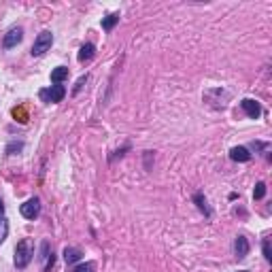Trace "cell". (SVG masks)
I'll return each instance as SVG.
<instances>
[{
    "instance_id": "cell-1",
    "label": "cell",
    "mask_w": 272,
    "mask_h": 272,
    "mask_svg": "<svg viewBox=\"0 0 272 272\" xmlns=\"http://www.w3.org/2000/svg\"><path fill=\"white\" fill-rule=\"evenodd\" d=\"M32 258H34V247L30 245V241H26V238H23V241H19L17 247H15V260H13L15 268H17V270L28 268L30 262H32Z\"/></svg>"
},
{
    "instance_id": "cell-2",
    "label": "cell",
    "mask_w": 272,
    "mask_h": 272,
    "mask_svg": "<svg viewBox=\"0 0 272 272\" xmlns=\"http://www.w3.org/2000/svg\"><path fill=\"white\" fill-rule=\"evenodd\" d=\"M51 45H53V32L51 30H43L41 34H38L34 38V43H32V58H41V55H45L47 51L51 49Z\"/></svg>"
},
{
    "instance_id": "cell-3",
    "label": "cell",
    "mask_w": 272,
    "mask_h": 272,
    "mask_svg": "<svg viewBox=\"0 0 272 272\" xmlns=\"http://www.w3.org/2000/svg\"><path fill=\"white\" fill-rule=\"evenodd\" d=\"M64 96H66V87L64 85H49L38 92V98H41V102H45V105H58V102L64 100Z\"/></svg>"
},
{
    "instance_id": "cell-4",
    "label": "cell",
    "mask_w": 272,
    "mask_h": 272,
    "mask_svg": "<svg viewBox=\"0 0 272 272\" xmlns=\"http://www.w3.org/2000/svg\"><path fill=\"white\" fill-rule=\"evenodd\" d=\"M19 213H21V217L23 219H30V221H34L38 215H41V200H38L36 196L34 198H30L26 200L21 206H19Z\"/></svg>"
},
{
    "instance_id": "cell-5",
    "label": "cell",
    "mask_w": 272,
    "mask_h": 272,
    "mask_svg": "<svg viewBox=\"0 0 272 272\" xmlns=\"http://www.w3.org/2000/svg\"><path fill=\"white\" fill-rule=\"evenodd\" d=\"M23 41V28L21 26H13L6 30V34L2 36V49H13Z\"/></svg>"
},
{
    "instance_id": "cell-6",
    "label": "cell",
    "mask_w": 272,
    "mask_h": 272,
    "mask_svg": "<svg viewBox=\"0 0 272 272\" xmlns=\"http://www.w3.org/2000/svg\"><path fill=\"white\" fill-rule=\"evenodd\" d=\"M241 109L245 111V115L249 119H260L262 117V105L258 100H253V98H243L241 100Z\"/></svg>"
},
{
    "instance_id": "cell-7",
    "label": "cell",
    "mask_w": 272,
    "mask_h": 272,
    "mask_svg": "<svg viewBox=\"0 0 272 272\" xmlns=\"http://www.w3.org/2000/svg\"><path fill=\"white\" fill-rule=\"evenodd\" d=\"M249 251H251V245H249V241H247V236L238 234L234 238V255H236V260L238 262L245 260L247 255H249Z\"/></svg>"
},
{
    "instance_id": "cell-8",
    "label": "cell",
    "mask_w": 272,
    "mask_h": 272,
    "mask_svg": "<svg viewBox=\"0 0 272 272\" xmlns=\"http://www.w3.org/2000/svg\"><path fill=\"white\" fill-rule=\"evenodd\" d=\"M251 157H253V153H251V149H249V147L238 145V147H232V149H230V159H232V162L245 164V162H249Z\"/></svg>"
},
{
    "instance_id": "cell-9",
    "label": "cell",
    "mask_w": 272,
    "mask_h": 272,
    "mask_svg": "<svg viewBox=\"0 0 272 272\" xmlns=\"http://www.w3.org/2000/svg\"><path fill=\"white\" fill-rule=\"evenodd\" d=\"M94 58H96V45L94 43H83L81 49H79L77 60L81 62V64H87V62H92Z\"/></svg>"
},
{
    "instance_id": "cell-10",
    "label": "cell",
    "mask_w": 272,
    "mask_h": 272,
    "mask_svg": "<svg viewBox=\"0 0 272 272\" xmlns=\"http://www.w3.org/2000/svg\"><path fill=\"white\" fill-rule=\"evenodd\" d=\"M191 200H194V204L198 206V211H200V213H204V217H211V215H213V211H211L209 202H206L204 191H196V194L191 196Z\"/></svg>"
},
{
    "instance_id": "cell-11",
    "label": "cell",
    "mask_w": 272,
    "mask_h": 272,
    "mask_svg": "<svg viewBox=\"0 0 272 272\" xmlns=\"http://www.w3.org/2000/svg\"><path fill=\"white\" fill-rule=\"evenodd\" d=\"M81 260H83L81 249H77V247H66V249H64V262H66L68 266H73V264L81 262Z\"/></svg>"
},
{
    "instance_id": "cell-12",
    "label": "cell",
    "mask_w": 272,
    "mask_h": 272,
    "mask_svg": "<svg viewBox=\"0 0 272 272\" xmlns=\"http://www.w3.org/2000/svg\"><path fill=\"white\" fill-rule=\"evenodd\" d=\"M68 79V66H55L51 70V83L53 85H62Z\"/></svg>"
},
{
    "instance_id": "cell-13",
    "label": "cell",
    "mask_w": 272,
    "mask_h": 272,
    "mask_svg": "<svg viewBox=\"0 0 272 272\" xmlns=\"http://www.w3.org/2000/svg\"><path fill=\"white\" fill-rule=\"evenodd\" d=\"M119 17H122V15H119V11L109 13L107 17H102V21H100L102 30H105V32H111V30H113V28L117 26V23H119Z\"/></svg>"
},
{
    "instance_id": "cell-14",
    "label": "cell",
    "mask_w": 272,
    "mask_h": 272,
    "mask_svg": "<svg viewBox=\"0 0 272 272\" xmlns=\"http://www.w3.org/2000/svg\"><path fill=\"white\" fill-rule=\"evenodd\" d=\"M21 149H23V140H11L9 145L4 147V155H17V153H21Z\"/></svg>"
},
{
    "instance_id": "cell-15",
    "label": "cell",
    "mask_w": 272,
    "mask_h": 272,
    "mask_svg": "<svg viewBox=\"0 0 272 272\" xmlns=\"http://www.w3.org/2000/svg\"><path fill=\"white\" fill-rule=\"evenodd\" d=\"M6 236H9V221L6 217H0V245L6 241Z\"/></svg>"
},
{
    "instance_id": "cell-16",
    "label": "cell",
    "mask_w": 272,
    "mask_h": 272,
    "mask_svg": "<svg viewBox=\"0 0 272 272\" xmlns=\"http://www.w3.org/2000/svg\"><path fill=\"white\" fill-rule=\"evenodd\" d=\"M264 196H266V183H264V181L255 183V189H253V200H262Z\"/></svg>"
},
{
    "instance_id": "cell-17",
    "label": "cell",
    "mask_w": 272,
    "mask_h": 272,
    "mask_svg": "<svg viewBox=\"0 0 272 272\" xmlns=\"http://www.w3.org/2000/svg\"><path fill=\"white\" fill-rule=\"evenodd\" d=\"M87 79H90V75H81V77H79L77 79V83H75V87H73V96H77L79 92H81L83 90V87H85V83H87Z\"/></svg>"
},
{
    "instance_id": "cell-18",
    "label": "cell",
    "mask_w": 272,
    "mask_h": 272,
    "mask_svg": "<svg viewBox=\"0 0 272 272\" xmlns=\"http://www.w3.org/2000/svg\"><path fill=\"white\" fill-rule=\"evenodd\" d=\"M73 272H96V264L94 262H85V264H79V266Z\"/></svg>"
},
{
    "instance_id": "cell-19",
    "label": "cell",
    "mask_w": 272,
    "mask_h": 272,
    "mask_svg": "<svg viewBox=\"0 0 272 272\" xmlns=\"http://www.w3.org/2000/svg\"><path fill=\"white\" fill-rule=\"evenodd\" d=\"M53 251H49V241H43L41 243V255H38V260H43V262H47V258H49Z\"/></svg>"
},
{
    "instance_id": "cell-20",
    "label": "cell",
    "mask_w": 272,
    "mask_h": 272,
    "mask_svg": "<svg viewBox=\"0 0 272 272\" xmlns=\"http://www.w3.org/2000/svg\"><path fill=\"white\" fill-rule=\"evenodd\" d=\"M262 251H264V260L270 262L272 253H270V241H268V238H264V241H262Z\"/></svg>"
},
{
    "instance_id": "cell-21",
    "label": "cell",
    "mask_w": 272,
    "mask_h": 272,
    "mask_svg": "<svg viewBox=\"0 0 272 272\" xmlns=\"http://www.w3.org/2000/svg\"><path fill=\"white\" fill-rule=\"evenodd\" d=\"M126 151H130V142H126V145H124L122 149H117V151H115V155H111L109 159H111V162H115L117 157H124V155H126Z\"/></svg>"
},
{
    "instance_id": "cell-22",
    "label": "cell",
    "mask_w": 272,
    "mask_h": 272,
    "mask_svg": "<svg viewBox=\"0 0 272 272\" xmlns=\"http://www.w3.org/2000/svg\"><path fill=\"white\" fill-rule=\"evenodd\" d=\"M251 149L253 151H262V149H268V142H251Z\"/></svg>"
},
{
    "instance_id": "cell-23",
    "label": "cell",
    "mask_w": 272,
    "mask_h": 272,
    "mask_svg": "<svg viewBox=\"0 0 272 272\" xmlns=\"http://www.w3.org/2000/svg\"><path fill=\"white\" fill-rule=\"evenodd\" d=\"M0 217H4V200L0 198Z\"/></svg>"
},
{
    "instance_id": "cell-24",
    "label": "cell",
    "mask_w": 272,
    "mask_h": 272,
    "mask_svg": "<svg viewBox=\"0 0 272 272\" xmlns=\"http://www.w3.org/2000/svg\"><path fill=\"white\" fill-rule=\"evenodd\" d=\"M241 272H247V270H241Z\"/></svg>"
}]
</instances>
